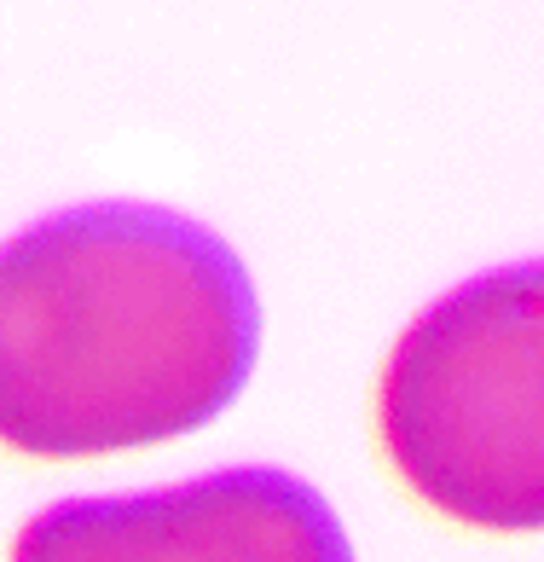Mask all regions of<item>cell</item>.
<instances>
[{
  "label": "cell",
  "instance_id": "cell-1",
  "mask_svg": "<svg viewBox=\"0 0 544 562\" xmlns=\"http://www.w3.org/2000/svg\"><path fill=\"white\" fill-rule=\"evenodd\" d=\"M261 302L220 233L81 203L0 244V447L41 464L180 441L243 394Z\"/></svg>",
  "mask_w": 544,
  "mask_h": 562
},
{
  "label": "cell",
  "instance_id": "cell-2",
  "mask_svg": "<svg viewBox=\"0 0 544 562\" xmlns=\"http://www.w3.org/2000/svg\"><path fill=\"white\" fill-rule=\"evenodd\" d=\"M376 441L400 487L480 533L544 522V267L446 290L388 348Z\"/></svg>",
  "mask_w": 544,
  "mask_h": 562
},
{
  "label": "cell",
  "instance_id": "cell-3",
  "mask_svg": "<svg viewBox=\"0 0 544 562\" xmlns=\"http://www.w3.org/2000/svg\"><path fill=\"white\" fill-rule=\"evenodd\" d=\"M7 562H360L319 487L272 464L35 510Z\"/></svg>",
  "mask_w": 544,
  "mask_h": 562
}]
</instances>
